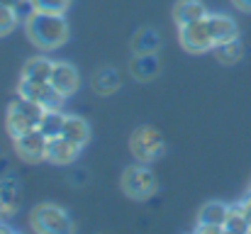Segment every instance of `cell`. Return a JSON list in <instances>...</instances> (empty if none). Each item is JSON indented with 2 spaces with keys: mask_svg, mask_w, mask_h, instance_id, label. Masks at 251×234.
Here are the masks:
<instances>
[{
  "mask_svg": "<svg viewBox=\"0 0 251 234\" xmlns=\"http://www.w3.org/2000/svg\"><path fill=\"white\" fill-rule=\"evenodd\" d=\"M29 42L42 52H56L69 42V22L61 12H42L37 10L34 17L25 25Z\"/></svg>",
  "mask_w": 251,
  "mask_h": 234,
  "instance_id": "6da1fadb",
  "label": "cell"
},
{
  "mask_svg": "<svg viewBox=\"0 0 251 234\" xmlns=\"http://www.w3.org/2000/svg\"><path fill=\"white\" fill-rule=\"evenodd\" d=\"M44 112H47V107H42L39 103L17 95L7 105V112H5V130H7V134L15 139V137H20L25 132L37 130L42 117H44Z\"/></svg>",
  "mask_w": 251,
  "mask_h": 234,
  "instance_id": "7a4b0ae2",
  "label": "cell"
},
{
  "mask_svg": "<svg viewBox=\"0 0 251 234\" xmlns=\"http://www.w3.org/2000/svg\"><path fill=\"white\" fill-rule=\"evenodd\" d=\"M120 185H122V190H125L127 198H132V200H147V198H151L156 193L159 181H156V173L144 161H139V163H132V166H127L122 171Z\"/></svg>",
  "mask_w": 251,
  "mask_h": 234,
  "instance_id": "3957f363",
  "label": "cell"
},
{
  "mask_svg": "<svg viewBox=\"0 0 251 234\" xmlns=\"http://www.w3.org/2000/svg\"><path fill=\"white\" fill-rule=\"evenodd\" d=\"M29 225L32 230L39 234H64V232H74V222L69 217V212L54 203H42L32 210L29 215Z\"/></svg>",
  "mask_w": 251,
  "mask_h": 234,
  "instance_id": "277c9868",
  "label": "cell"
},
{
  "mask_svg": "<svg viewBox=\"0 0 251 234\" xmlns=\"http://www.w3.org/2000/svg\"><path fill=\"white\" fill-rule=\"evenodd\" d=\"M178 37H180V47L185 52H190V54H205V52L215 49V39H212L207 17H200V20H193L188 25H180L178 27Z\"/></svg>",
  "mask_w": 251,
  "mask_h": 234,
  "instance_id": "5b68a950",
  "label": "cell"
},
{
  "mask_svg": "<svg viewBox=\"0 0 251 234\" xmlns=\"http://www.w3.org/2000/svg\"><path fill=\"white\" fill-rule=\"evenodd\" d=\"M129 149H132V156H134L137 161L149 163V161H154L156 156L164 152V137H161V132H159L156 127L142 125V127H137V130L132 132V137H129Z\"/></svg>",
  "mask_w": 251,
  "mask_h": 234,
  "instance_id": "8992f818",
  "label": "cell"
},
{
  "mask_svg": "<svg viewBox=\"0 0 251 234\" xmlns=\"http://www.w3.org/2000/svg\"><path fill=\"white\" fill-rule=\"evenodd\" d=\"M17 95H22V98H27V100H34V103H39L42 107H47V110H61L64 107V103H66V98L49 83V80H44V83H39V80H20V85H17Z\"/></svg>",
  "mask_w": 251,
  "mask_h": 234,
  "instance_id": "52a82bcc",
  "label": "cell"
},
{
  "mask_svg": "<svg viewBox=\"0 0 251 234\" xmlns=\"http://www.w3.org/2000/svg\"><path fill=\"white\" fill-rule=\"evenodd\" d=\"M47 144H49V139L39 130H32V132H25V134L15 137V152L27 163L47 161Z\"/></svg>",
  "mask_w": 251,
  "mask_h": 234,
  "instance_id": "ba28073f",
  "label": "cell"
},
{
  "mask_svg": "<svg viewBox=\"0 0 251 234\" xmlns=\"http://www.w3.org/2000/svg\"><path fill=\"white\" fill-rule=\"evenodd\" d=\"M49 83L64 95V98H71L74 93H78L81 88V74L74 64L69 61H54V71H51V78Z\"/></svg>",
  "mask_w": 251,
  "mask_h": 234,
  "instance_id": "9c48e42d",
  "label": "cell"
},
{
  "mask_svg": "<svg viewBox=\"0 0 251 234\" xmlns=\"http://www.w3.org/2000/svg\"><path fill=\"white\" fill-rule=\"evenodd\" d=\"M81 149H83L81 144L59 134V137L49 139V144H47V161L54 166H71L81 156Z\"/></svg>",
  "mask_w": 251,
  "mask_h": 234,
  "instance_id": "30bf717a",
  "label": "cell"
},
{
  "mask_svg": "<svg viewBox=\"0 0 251 234\" xmlns=\"http://www.w3.org/2000/svg\"><path fill=\"white\" fill-rule=\"evenodd\" d=\"M207 22H210V32H212V39H215V47L217 44H225V42H232L239 37V25L232 15H225V12H210L207 15Z\"/></svg>",
  "mask_w": 251,
  "mask_h": 234,
  "instance_id": "8fae6325",
  "label": "cell"
},
{
  "mask_svg": "<svg viewBox=\"0 0 251 234\" xmlns=\"http://www.w3.org/2000/svg\"><path fill=\"white\" fill-rule=\"evenodd\" d=\"M20 210V185L15 176H0V217H12Z\"/></svg>",
  "mask_w": 251,
  "mask_h": 234,
  "instance_id": "7c38bea8",
  "label": "cell"
},
{
  "mask_svg": "<svg viewBox=\"0 0 251 234\" xmlns=\"http://www.w3.org/2000/svg\"><path fill=\"white\" fill-rule=\"evenodd\" d=\"M159 71H161V61L156 54H134L129 64V74L137 80H151L159 76Z\"/></svg>",
  "mask_w": 251,
  "mask_h": 234,
  "instance_id": "4fadbf2b",
  "label": "cell"
},
{
  "mask_svg": "<svg viewBox=\"0 0 251 234\" xmlns=\"http://www.w3.org/2000/svg\"><path fill=\"white\" fill-rule=\"evenodd\" d=\"M207 15H210V12H207L205 2H200V0H180V2H176V7H173V20H176L178 27H180V25H188V22H193V20L207 17Z\"/></svg>",
  "mask_w": 251,
  "mask_h": 234,
  "instance_id": "5bb4252c",
  "label": "cell"
},
{
  "mask_svg": "<svg viewBox=\"0 0 251 234\" xmlns=\"http://www.w3.org/2000/svg\"><path fill=\"white\" fill-rule=\"evenodd\" d=\"M61 137H66V139H71V142L85 147V144L90 142V125L85 122L83 117H78V115H66Z\"/></svg>",
  "mask_w": 251,
  "mask_h": 234,
  "instance_id": "9a60e30c",
  "label": "cell"
},
{
  "mask_svg": "<svg viewBox=\"0 0 251 234\" xmlns=\"http://www.w3.org/2000/svg\"><path fill=\"white\" fill-rule=\"evenodd\" d=\"M225 232L227 234H249L251 232V220L242 203L229 205L227 217H225Z\"/></svg>",
  "mask_w": 251,
  "mask_h": 234,
  "instance_id": "2e32d148",
  "label": "cell"
},
{
  "mask_svg": "<svg viewBox=\"0 0 251 234\" xmlns=\"http://www.w3.org/2000/svg\"><path fill=\"white\" fill-rule=\"evenodd\" d=\"M159 47H161V37L151 27H142L132 37V52L134 54H156Z\"/></svg>",
  "mask_w": 251,
  "mask_h": 234,
  "instance_id": "e0dca14e",
  "label": "cell"
},
{
  "mask_svg": "<svg viewBox=\"0 0 251 234\" xmlns=\"http://www.w3.org/2000/svg\"><path fill=\"white\" fill-rule=\"evenodd\" d=\"M51 71H54V61H51V59H47V56H34V59H29V61L25 64L22 78H25V80H39V83H44V80L51 78Z\"/></svg>",
  "mask_w": 251,
  "mask_h": 234,
  "instance_id": "ac0fdd59",
  "label": "cell"
},
{
  "mask_svg": "<svg viewBox=\"0 0 251 234\" xmlns=\"http://www.w3.org/2000/svg\"><path fill=\"white\" fill-rule=\"evenodd\" d=\"M227 210H229V205H225V203H220V200H210V203H205V205L200 208V212H198V222L217 225V227H222V230H225Z\"/></svg>",
  "mask_w": 251,
  "mask_h": 234,
  "instance_id": "d6986e66",
  "label": "cell"
},
{
  "mask_svg": "<svg viewBox=\"0 0 251 234\" xmlns=\"http://www.w3.org/2000/svg\"><path fill=\"white\" fill-rule=\"evenodd\" d=\"M120 85H122L120 74H117L115 69H110V66L95 71V76H93V88H95L100 95H112L115 90H120Z\"/></svg>",
  "mask_w": 251,
  "mask_h": 234,
  "instance_id": "ffe728a7",
  "label": "cell"
},
{
  "mask_svg": "<svg viewBox=\"0 0 251 234\" xmlns=\"http://www.w3.org/2000/svg\"><path fill=\"white\" fill-rule=\"evenodd\" d=\"M64 120H66V115H64L61 110H47L37 130H39L47 139H54V137L61 134V130H64Z\"/></svg>",
  "mask_w": 251,
  "mask_h": 234,
  "instance_id": "44dd1931",
  "label": "cell"
},
{
  "mask_svg": "<svg viewBox=\"0 0 251 234\" xmlns=\"http://www.w3.org/2000/svg\"><path fill=\"white\" fill-rule=\"evenodd\" d=\"M212 52H215V56H217L222 64H237V61L242 59V54H244V47H242V42H239V37H237V39H232V42L217 44Z\"/></svg>",
  "mask_w": 251,
  "mask_h": 234,
  "instance_id": "7402d4cb",
  "label": "cell"
},
{
  "mask_svg": "<svg viewBox=\"0 0 251 234\" xmlns=\"http://www.w3.org/2000/svg\"><path fill=\"white\" fill-rule=\"evenodd\" d=\"M17 25H20V20H17V15H15L12 5L0 2V37H7Z\"/></svg>",
  "mask_w": 251,
  "mask_h": 234,
  "instance_id": "603a6c76",
  "label": "cell"
},
{
  "mask_svg": "<svg viewBox=\"0 0 251 234\" xmlns=\"http://www.w3.org/2000/svg\"><path fill=\"white\" fill-rule=\"evenodd\" d=\"M12 10H15V15H17L20 25H27V22L34 17L37 5H34V0H17V2L12 5Z\"/></svg>",
  "mask_w": 251,
  "mask_h": 234,
  "instance_id": "cb8c5ba5",
  "label": "cell"
},
{
  "mask_svg": "<svg viewBox=\"0 0 251 234\" xmlns=\"http://www.w3.org/2000/svg\"><path fill=\"white\" fill-rule=\"evenodd\" d=\"M71 2L74 0H34L37 10H42V12H61V15H66Z\"/></svg>",
  "mask_w": 251,
  "mask_h": 234,
  "instance_id": "d4e9b609",
  "label": "cell"
},
{
  "mask_svg": "<svg viewBox=\"0 0 251 234\" xmlns=\"http://www.w3.org/2000/svg\"><path fill=\"white\" fill-rule=\"evenodd\" d=\"M193 232H198V234H222L225 230H222V227H217V225H205V222H198Z\"/></svg>",
  "mask_w": 251,
  "mask_h": 234,
  "instance_id": "484cf974",
  "label": "cell"
},
{
  "mask_svg": "<svg viewBox=\"0 0 251 234\" xmlns=\"http://www.w3.org/2000/svg\"><path fill=\"white\" fill-rule=\"evenodd\" d=\"M239 203L244 205V210H247V215H249V220H251V190L244 195V198H242V200H239Z\"/></svg>",
  "mask_w": 251,
  "mask_h": 234,
  "instance_id": "4316f807",
  "label": "cell"
},
{
  "mask_svg": "<svg viewBox=\"0 0 251 234\" xmlns=\"http://www.w3.org/2000/svg\"><path fill=\"white\" fill-rule=\"evenodd\" d=\"M239 10H244V12H251V0H232Z\"/></svg>",
  "mask_w": 251,
  "mask_h": 234,
  "instance_id": "83f0119b",
  "label": "cell"
},
{
  "mask_svg": "<svg viewBox=\"0 0 251 234\" xmlns=\"http://www.w3.org/2000/svg\"><path fill=\"white\" fill-rule=\"evenodd\" d=\"M0 2H5V5H15L17 0H0Z\"/></svg>",
  "mask_w": 251,
  "mask_h": 234,
  "instance_id": "f1b7e54d",
  "label": "cell"
},
{
  "mask_svg": "<svg viewBox=\"0 0 251 234\" xmlns=\"http://www.w3.org/2000/svg\"><path fill=\"white\" fill-rule=\"evenodd\" d=\"M249 190H251V188H249Z\"/></svg>",
  "mask_w": 251,
  "mask_h": 234,
  "instance_id": "f546056e",
  "label": "cell"
}]
</instances>
